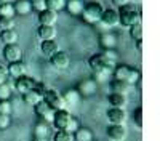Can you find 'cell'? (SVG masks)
Masks as SVG:
<instances>
[{"label":"cell","mask_w":160,"mask_h":141,"mask_svg":"<svg viewBox=\"0 0 160 141\" xmlns=\"http://www.w3.org/2000/svg\"><path fill=\"white\" fill-rule=\"evenodd\" d=\"M115 64L117 63H112L111 59L106 58L102 53H96V55L90 56V59H88V66H90L93 75H95L93 79H95L96 82L106 80V77L114 71Z\"/></svg>","instance_id":"1"},{"label":"cell","mask_w":160,"mask_h":141,"mask_svg":"<svg viewBox=\"0 0 160 141\" xmlns=\"http://www.w3.org/2000/svg\"><path fill=\"white\" fill-rule=\"evenodd\" d=\"M118 24L125 26V28H131V26L141 24V13L135 7V3H125L118 8Z\"/></svg>","instance_id":"2"},{"label":"cell","mask_w":160,"mask_h":141,"mask_svg":"<svg viewBox=\"0 0 160 141\" xmlns=\"http://www.w3.org/2000/svg\"><path fill=\"white\" fill-rule=\"evenodd\" d=\"M114 79L123 80L130 85H135L141 79V71L131 68V66H127V64H117L114 68Z\"/></svg>","instance_id":"3"},{"label":"cell","mask_w":160,"mask_h":141,"mask_svg":"<svg viewBox=\"0 0 160 141\" xmlns=\"http://www.w3.org/2000/svg\"><path fill=\"white\" fill-rule=\"evenodd\" d=\"M104 11V7L99 2H90L88 5H83V10L80 13L82 19L88 24H95L101 19V15Z\"/></svg>","instance_id":"4"},{"label":"cell","mask_w":160,"mask_h":141,"mask_svg":"<svg viewBox=\"0 0 160 141\" xmlns=\"http://www.w3.org/2000/svg\"><path fill=\"white\" fill-rule=\"evenodd\" d=\"M42 101H45L53 111L66 109V103L62 99V95L58 93L56 90H53V88H45V92L42 95Z\"/></svg>","instance_id":"5"},{"label":"cell","mask_w":160,"mask_h":141,"mask_svg":"<svg viewBox=\"0 0 160 141\" xmlns=\"http://www.w3.org/2000/svg\"><path fill=\"white\" fill-rule=\"evenodd\" d=\"M2 56L3 59L11 64V63H16V61H21L22 59V50L18 43H11V45H3V50H2Z\"/></svg>","instance_id":"6"},{"label":"cell","mask_w":160,"mask_h":141,"mask_svg":"<svg viewBox=\"0 0 160 141\" xmlns=\"http://www.w3.org/2000/svg\"><path fill=\"white\" fill-rule=\"evenodd\" d=\"M77 92L80 96H83V98H90L96 93V90H98V82L95 79H83V80H80L78 85H77Z\"/></svg>","instance_id":"7"},{"label":"cell","mask_w":160,"mask_h":141,"mask_svg":"<svg viewBox=\"0 0 160 141\" xmlns=\"http://www.w3.org/2000/svg\"><path fill=\"white\" fill-rule=\"evenodd\" d=\"M34 112H35V115H37L40 120H43L47 123H51L56 111H53L45 101H40V103H37V104L34 106Z\"/></svg>","instance_id":"8"},{"label":"cell","mask_w":160,"mask_h":141,"mask_svg":"<svg viewBox=\"0 0 160 141\" xmlns=\"http://www.w3.org/2000/svg\"><path fill=\"white\" fill-rule=\"evenodd\" d=\"M106 135H108V138L112 139V141H125L127 136H128V128L125 125L109 123L108 130H106Z\"/></svg>","instance_id":"9"},{"label":"cell","mask_w":160,"mask_h":141,"mask_svg":"<svg viewBox=\"0 0 160 141\" xmlns=\"http://www.w3.org/2000/svg\"><path fill=\"white\" fill-rule=\"evenodd\" d=\"M50 63H51V66L58 69V71H64V69H68L69 68V64H71V58L68 53H64V51H56L55 55H51L50 56Z\"/></svg>","instance_id":"10"},{"label":"cell","mask_w":160,"mask_h":141,"mask_svg":"<svg viewBox=\"0 0 160 141\" xmlns=\"http://www.w3.org/2000/svg\"><path fill=\"white\" fill-rule=\"evenodd\" d=\"M72 117V114L68 111V109H61V111H56L55 112V117H53V125H55L56 130H66L69 120Z\"/></svg>","instance_id":"11"},{"label":"cell","mask_w":160,"mask_h":141,"mask_svg":"<svg viewBox=\"0 0 160 141\" xmlns=\"http://www.w3.org/2000/svg\"><path fill=\"white\" fill-rule=\"evenodd\" d=\"M106 115H108L109 123H114V125H125V122H127V112H125V109L111 108V109H108Z\"/></svg>","instance_id":"12"},{"label":"cell","mask_w":160,"mask_h":141,"mask_svg":"<svg viewBox=\"0 0 160 141\" xmlns=\"http://www.w3.org/2000/svg\"><path fill=\"white\" fill-rule=\"evenodd\" d=\"M35 83H37V82L32 79V77L22 75V77H18V79H15V90H18L21 95H24V93L31 92V90H34V88H35Z\"/></svg>","instance_id":"13"},{"label":"cell","mask_w":160,"mask_h":141,"mask_svg":"<svg viewBox=\"0 0 160 141\" xmlns=\"http://www.w3.org/2000/svg\"><path fill=\"white\" fill-rule=\"evenodd\" d=\"M104 26H109V28H114V26L118 24V11L114 8H104L101 19H99Z\"/></svg>","instance_id":"14"},{"label":"cell","mask_w":160,"mask_h":141,"mask_svg":"<svg viewBox=\"0 0 160 141\" xmlns=\"http://www.w3.org/2000/svg\"><path fill=\"white\" fill-rule=\"evenodd\" d=\"M58 21V13L51 10H43L42 13H38V23L40 26H55Z\"/></svg>","instance_id":"15"},{"label":"cell","mask_w":160,"mask_h":141,"mask_svg":"<svg viewBox=\"0 0 160 141\" xmlns=\"http://www.w3.org/2000/svg\"><path fill=\"white\" fill-rule=\"evenodd\" d=\"M99 45L104 50H114L117 47V35L111 32H104L99 35Z\"/></svg>","instance_id":"16"},{"label":"cell","mask_w":160,"mask_h":141,"mask_svg":"<svg viewBox=\"0 0 160 141\" xmlns=\"http://www.w3.org/2000/svg\"><path fill=\"white\" fill-rule=\"evenodd\" d=\"M111 88H112V93H118V95H128L131 90H133V85H130V83H127V82H123V80H117V79H114L112 82H111Z\"/></svg>","instance_id":"17"},{"label":"cell","mask_w":160,"mask_h":141,"mask_svg":"<svg viewBox=\"0 0 160 141\" xmlns=\"http://www.w3.org/2000/svg\"><path fill=\"white\" fill-rule=\"evenodd\" d=\"M7 72H8V77H13V79H18V77L26 75V66H24V64H22L21 61L11 63V64H8Z\"/></svg>","instance_id":"18"},{"label":"cell","mask_w":160,"mask_h":141,"mask_svg":"<svg viewBox=\"0 0 160 141\" xmlns=\"http://www.w3.org/2000/svg\"><path fill=\"white\" fill-rule=\"evenodd\" d=\"M56 28L55 26H40L37 29V35L38 38H42V40H55L56 37Z\"/></svg>","instance_id":"19"},{"label":"cell","mask_w":160,"mask_h":141,"mask_svg":"<svg viewBox=\"0 0 160 141\" xmlns=\"http://www.w3.org/2000/svg\"><path fill=\"white\" fill-rule=\"evenodd\" d=\"M40 51H42L43 56H51L55 55L56 51H59V47H58V42L56 40H42L40 43Z\"/></svg>","instance_id":"20"},{"label":"cell","mask_w":160,"mask_h":141,"mask_svg":"<svg viewBox=\"0 0 160 141\" xmlns=\"http://www.w3.org/2000/svg\"><path fill=\"white\" fill-rule=\"evenodd\" d=\"M62 95V99H64V103H66V106L68 104H71V106H77L78 104V101L82 99V96L78 95V92L75 88H69V90H66L64 93H61Z\"/></svg>","instance_id":"21"},{"label":"cell","mask_w":160,"mask_h":141,"mask_svg":"<svg viewBox=\"0 0 160 141\" xmlns=\"http://www.w3.org/2000/svg\"><path fill=\"white\" fill-rule=\"evenodd\" d=\"M13 7H15L16 15H21V16H26V15H29V13L32 11L31 0H15Z\"/></svg>","instance_id":"22"},{"label":"cell","mask_w":160,"mask_h":141,"mask_svg":"<svg viewBox=\"0 0 160 141\" xmlns=\"http://www.w3.org/2000/svg\"><path fill=\"white\" fill-rule=\"evenodd\" d=\"M108 103L111 104V108H120V109H125L127 106V96L125 95H118V93H111L108 96Z\"/></svg>","instance_id":"23"},{"label":"cell","mask_w":160,"mask_h":141,"mask_svg":"<svg viewBox=\"0 0 160 141\" xmlns=\"http://www.w3.org/2000/svg\"><path fill=\"white\" fill-rule=\"evenodd\" d=\"M22 101H24V104H28V106H32V108H34L37 103L42 101V93L37 92V90L34 88V90H31V92H28V93L22 95Z\"/></svg>","instance_id":"24"},{"label":"cell","mask_w":160,"mask_h":141,"mask_svg":"<svg viewBox=\"0 0 160 141\" xmlns=\"http://www.w3.org/2000/svg\"><path fill=\"white\" fill-rule=\"evenodd\" d=\"M72 138H74V141H91L93 139V132L87 127H78L72 133Z\"/></svg>","instance_id":"25"},{"label":"cell","mask_w":160,"mask_h":141,"mask_svg":"<svg viewBox=\"0 0 160 141\" xmlns=\"http://www.w3.org/2000/svg\"><path fill=\"white\" fill-rule=\"evenodd\" d=\"M64 8L68 10V13H71V15L80 16V13H82V10H83V2L82 0H66Z\"/></svg>","instance_id":"26"},{"label":"cell","mask_w":160,"mask_h":141,"mask_svg":"<svg viewBox=\"0 0 160 141\" xmlns=\"http://www.w3.org/2000/svg\"><path fill=\"white\" fill-rule=\"evenodd\" d=\"M50 135V123L38 120L34 125V138H47Z\"/></svg>","instance_id":"27"},{"label":"cell","mask_w":160,"mask_h":141,"mask_svg":"<svg viewBox=\"0 0 160 141\" xmlns=\"http://www.w3.org/2000/svg\"><path fill=\"white\" fill-rule=\"evenodd\" d=\"M0 42L3 45H11L18 42V32L15 29L10 31H0Z\"/></svg>","instance_id":"28"},{"label":"cell","mask_w":160,"mask_h":141,"mask_svg":"<svg viewBox=\"0 0 160 141\" xmlns=\"http://www.w3.org/2000/svg\"><path fill=\"white\" fill-rule=\"evenodd\" d=\"M16 13H15V7H13L11 2H3V3H0V16L2 18H11L15 16Z\"/></svg>","instance_id":"29"},{"label":"cell","mask_w":160,"mask_h":141,"mask_svg":"<svg viewBox=\"0 0 160 141\" xmlns=\"http://www.w3.org/2000/svg\"><path fill=\"white\" fill-rule=\"evenodd\" d=\"M45 3H47V10L59 13L66 7V0H45Z\"/></svg>","instance_id":"30"},{"label":"cell","mask_w":160,"mask_h":141,"mask_svg":"<svg viewBox=\"0 0 160 141\" xmlns=\"http://www.w3.org/2000/svg\"><path fill=\"white\" fill-rule=\"evenodd\" d=\"M53 141H74L72 133L64 132V130H56V133L53 135Z\"/></svg>","instance_id":"31"},{"label":"cell","mask_w":160,"mask_h":141,"mask_svg":"<svg viewBox=\"0 0 160 141\" xmlns=\"http://www.w3.org/2000/svg\"><path fill=\"white\" fill-rule=\"evenodd\" d=\"M130 35L133 40H142V26L141 24H136V26H131L130 28Z\"/></svg>","instance_id":"32"},{"label":"cell","mask_w":160,"mask_h":141,"mask_svg":"<svg viewBox=\"0 0 160 141\" xmlns=\"http://www.w3.org/2000/svg\"><path fill=\"white\" fill-rule=\"evenodd\" d=\"M11 112H13V106H11L10 99H2L0 101V114L11 115Z\"/></svg>","instance_id":"33"},{"label":"cell","mask_w":160,"mask_h":141,"mask_svg":"<svg viewBox=\"0 0 160 141\" xmlns=\"http://www.w3.org/2000/svg\"><path fill=\"white\" fill-rule=\"evenodd\" d=\"M10 29H15V21L11 18L0 16V31H10Z\"/></svg>","instance_id":"34"},{"label":"cell","mask_w":160,"mask_h":141,"mask_svg":"<svg viewBox=\"0 0 160 141\" xmlns=\"http://www.w3.org/2000/svg\"><path fill=\"white\" fill-rule=\"evenodd\" d=\"M133 120H135L138 128H142V108L138 106L135 111H133Z\"/></svg>","instance_id":"35"},{"label":"cell","mask_w":160,"mask_h":141,"mask_svg":"<svg viewBox=\"0 0 160 141\" xmlns=\"http://www.w3.org/2000/svg\"><path fill=\"white\" fill-rule=\"evenodd\" d=\"M11 98V90L8 83H0V101L2 99H10Z\"/></svg>","instance_id":"36"},{"label":"cell","mask_w":160,"mask_h":141,"mask_svg":"<svg viewBox=\"0 0 160 141\" xmlns=\"http://www.w3.org/2000/svg\"><path fill=\"white\" fill-rule=\"evenodd\" d=\"M31 7H32V10L37 11V13H42L43 10H47L45 0H32V2H31Z\"/></svg>","instance_id":"37"},{"label":"cell","mask_w":160,"mask_h":141,"mask_svg":"<svg viewBox=\"0 0 160 141\" xmlns=\"http://www.w3.org/2000/svg\"><path fill=\"white\" fill-rule=\"evenodd\" d=\"M78 127H80V122H78V119H77V117H74V115H72V117H71V120H69V123H68V127H66V130H64V132L74 133V132L77 130Z\"/></svg>","instance_id":"38"},{"label":"cell","mask_w":160,"mask_h":141,"mask_svg":"<svg viewBox=\"0 0 160 141\" xmlns=\"http://www.w3.org/2000/svg\"><path fill=\"white\" fill-rule=\"evenodd\" d=\"M10 125H11V117H10V115L0 114V132H3V130H7V128H10Z\"/></svg>","instance_id":"39"},{"label":"cell","mask_w":160,"mask_h":141,"mask_svg":"<svg viewBox=\"0 0 160 141\" xmlns=\"http://www.w3.org/2000/svg\"><path fill=\"white\" fill-rule=\"evenodd\" d=\"M102 55L108 58V59H111L112 63H117V53H115V50H104Z\"/></svg>","instance_id":"40"},{"label":"cell","mask_w":160,"mask_h":141,"mask_svg":"<svg viewBox=\"0 0 160 141\" xmlns=\"http://www.w3.org/2000/svg\"><path fill=\"white\" fill-rule=\"evenodd\" d=\"M7 79H8V72H7V68L0 64V83H7Z\"/></svg>","instance_id":"41"},{"label":"cell","mask_w":160,"mask_h":141,"mask_svg":"<svg viewBox=\"0 0 160 141\" xmlns=\"http://www.w3.org/2000/svg\"><path fill=\"white\" fill-rule=\"evenodd\" d=\"M112 2H114V5H117V7L120 8V7H122V5H125V3H128V2H130V0H112Z\"/></svg>","instance_id":"42"},{"label":"cell","mask_w":160,"mask_h":141,"mask_svg":"<svg viewBox=\"0 0 160 141\" xmlns=\"http://www.w3.org/2000/svg\"><path fill=\"white\" fill-rule=\"evenodd\" d=\"M136 50L142 53V40H136Z\"/></svg>","instance_id":"43"},{"label":"cell","mask_w":160,"mask_h":141,"mask_svg":"<svg viewBox=\"0 0 160 141\" xmlns=\"http://www.w3.org/2000/svg\"><path fill=\"white\" fill-rule=\"evenodd\" d=\"M32 141H48V139L47 138H34Z\"/></svg>","instance_id":"44"},{"label":"cell","mask_w":160,"mask_h":141,"mask_svg":"<svg viewBox=\"0 0 160 141\" xmlns=\"http://www.w3.org/2000/svg\"><path fill=\"white\" fill-rule=\"evenodd\" d=\"M3 2H10V0H0V3H3Z\"/></svg>","instance_id":"45"},{"label":"cell","mask_w":160,"mask_h":141,"mask_svg":"<svg viewBox=\"0 0 160 141\" xmlns=\"http://www.w3.org/2000/svg\"><path fill=\"white\" fill-rule=\"evenodd\" d=\"M136 2H139V0H136Z\"/></svg>","instance_id":"46"},{"label":"cell","mask_w":160,"mask_h":141,"mask_svg":"<svg viewBox=\"0 0 160 141\" xmlns=\"http://www.w3.org/2000/svg\"><path fill=\"white\" fill-rule=\"evenodd\" d=\"M91 141H95V139H91Z\"/></svg>","instance_id":"47"},{"label":"cell","mask_w":160,"mask_h":141,"mask_svg":"<svg viewBox=\"0 0 160 141\" xmlns=\"http://www.w3.org/2000/svg\"><path fill=\"white\" fill-rule=\"evenodd\" d=\"M0 133H2V132H0Z\"/></svg>","instance_id":"48"}]
</instances>
